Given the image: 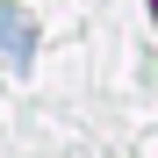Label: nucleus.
Returning a JSON list of instances; mask_svg holds the SVG:
<instances>
[{"mask_svg": "<svg viewBox=\"0 0 158 158\" xmlns=\"http://www.w3.org/2000/svg\"><path fill=\"white\" fill-rule=\"evenodd\" d=\"M0 58H7L15 72L36 58V29H29V15H22V7H0Z\"/></svg>", "mask_w": 158, "mask_h": 158, "instance_id": "nucleus-1", "label": "nucleus"}]
</instances>
